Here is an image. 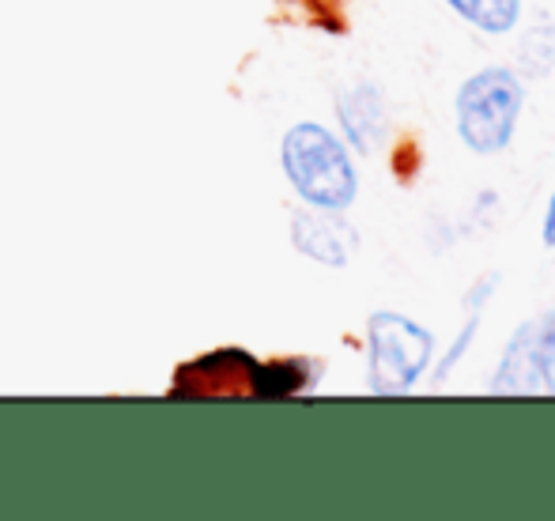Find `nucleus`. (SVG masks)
<instances>
[{"instance_id": "obj_1", "label": "nucleus", "mask_w": 555, "mask_h": 521, "mask_svg": "<svg viewBox=\"0 0 555 521\" xmlns=\"http://www.w3.org/2000/svg\"><path fill=\"white\" fill-rule=\"evenodd\" d=\"M280 159H284V174L292 182V190L310 208H333V212H340V208H348L356 200L359 178L356 167H351V155L344 152V144L330 129L314 126V121H302V126L287 129Z\"/></svg>"}, {"instance_id": "obj_2", "label": "nucleus", "mask_w": 555, "mask_h": 521, "mask_svg": "<svg viewBox=\"0 0 555 521\" xmlns=\"http://www.w3.org/2000/svg\"><path fill=\"white\" fill-rule=\"evenodd\" d=\"M521 114V83L506 68H483L461 83L457 129L461 140L476 155L503 152L514 136V121Z\"/></svg>"}, {"instance_id": "obj_3", "label": "nucleus", "mask_w": 555, "mask_h": 521, "mask_svg": "<svg viewBox=\"0 0 555 521\" xmlns=\"http://www.w3.org/2000/svg\"><path fill=\"white\" fill-rule=\"evenodd\" d=\"M366 340H371V393L397 396L409 393L412 382L424 375L431 360V333L401 314H374L366 322Z\"/></svg>"}, {"instance_id": "obj_4", "label": "nucleus", "mask_w": 555, "mask_h": 521, "mask_svg": "<svg viewBox=\"0 0 555 521\" xmlns=\"http://www.w3.org/2000/svg\"><path fill=\"white\" fill-rule=\"evenodd\" d=\"M491 393L555 396V310L526 322L506 348Z\"/></svg>"}, {"instance_id": "obj_5", "label": "nucleus", "mask_w": 555, "mask_h": 521, "mask_svg": "<svg viewBox=\"0 0 555 521\" xmlns=\"http://www.w3.org/2000/svg\"><path fill=\"white\" fill-rule=\"evenodd\" d=\"M292 243L302 258L322 261V264H340L351 261V253L359 250V235L344 216H336L333 208H314V212H295L292 216Z\"/></svg>"}, {"instance_id": "obj_6", "label": "nucleus", "mask_w": 555, "mask_h": 521, "mask_svg": "<svg viewBox=\"0 0 555 521\" xmlns=\"http://www.w3.org/2000/svg\"><path fill=\"white\" fill-rule=\"evenodd\" d=\"M336 114H340V126L348 132V140L359 147V152H374L382 136V126H386V114H382V91L363 83V88L348 91V95L336 103Z\"/></svg>"}, {"instance_id": "obj_7", "label": "nucleus", "mask_w": 555, "mask_h": 521, "mask_svg": "<svg viewBox=\"0 0 555 521\" xmlns=\"http://www.w3.org/2000/svg\"><path fill=\"white\" fill-rule=\"evenodd\" d=\"M307 386V363L302 360H280V363H254L249 370V393L257 396H287Z\"/></svg>"}, {"instance_id": "obj_8", "label": "nucleus", "mask_w": 555, "mask_h": 521, "mask_svg": "<svg viewBox=\"0 0 555 521\" xmlns=\"http://www.w3.org/2000/svg\"><path fill=\"white\" fill-rule=\"evenodd\" d=\"M446 4L488 35H506L518 23V0H446Z\"/></svg>"}, {"instance_id": "obj_9", "label": "nucleus", "mask_w": 555, "mask_h": 521, "mask_svg": "<svg viewBox=\"0 0 555 521\" xmlns=\"http://www.w3.org/2000/svg\"><path fill=\"white\" fill-rule=\"evenodd\" d=\"M544 246H552V250H555V193H552L548 216H544Z\"/></svg>"}]
</instances>
